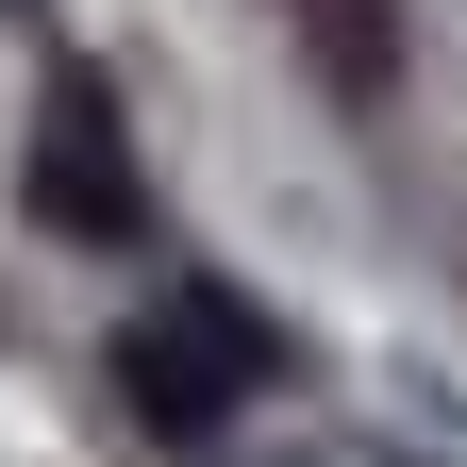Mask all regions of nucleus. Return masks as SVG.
I'll list each match as a JSON object with an SVG mask.
<instances>
[{"instance_id":"obj_1","label":"nucleus","mask_w":467,"mask_h":467,"mask_svg":"<svg viewBox=\"0 0 467 467\" xmlns=\"http://www.w3.org/2000/svg\"><path fill=\"white\" fill-rule=\"evenodd\" d=\"M100 368H117V400H134L150 434H217L234 400H251V368H267V317L234 301V284H184V301H167V317H134Z\"/></svg>"},{"instance_id":"obj_2","label":"nucleus","mask_w":467,"mask_h":467,"mask_svg":"<svg viewBox=\"0 0 467 467\" xmlns=\"http://www.w3.org/2000/svg\"><path fill=\"white\" fill-rule=\"evenodd\" d=\"M17 201H34V234H67V251H134V150H117V84L100 67H50Z\"/></svg>"},{"instance_id":"obj_3","label":"nucleus","mask_w":467,"mask_h":467,"mask_svg":"<svg viewBox=\"0 0 467 467\" xmlns=\"http://www.w3.org/2000/svg\"><path fill=\"white\" fill-rule=\"evenodd\" d=\"M301 17H317V67H334V100L368 117V100L400 84V50H384V17H368V0H301Z\"/></svg>"}]
</instances>
